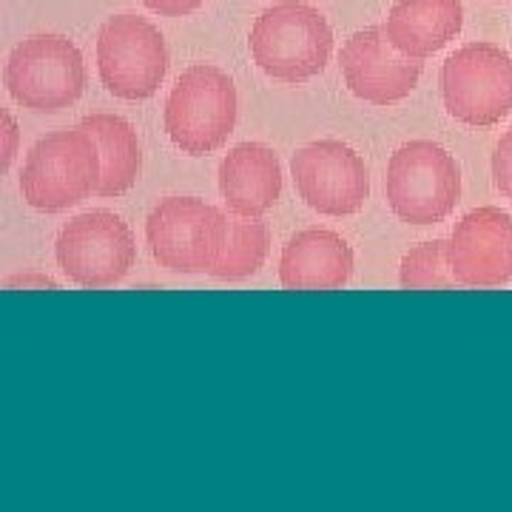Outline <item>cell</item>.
Listing matches in <instances>:
<instances>
[{
    "instance_id": "cell-19",
    "label": "cell",
    "mask_w": 512,
    "mask_h": 512,
    "mask_svg": "<svg viewBox=\"0 0 512 512\" xmlns=\"http://www.w3.org/2000/svg\"><path fill=\"white\" fill-rule=\"evenodd\" d=\"M493 180L495 188H498L507 200H512V128L501 137V143L495 146Z\"/></svg>"
},
{
    "instance_id": "cell-1",
    "label": "cell",
    "mask_w": 512,
    "mask_h": 512,
    "mask_svg": "<svg viewBox=\"0 0 512 512\" xmlns=\"http://www.w3.org/2000/svg\"><path fill=\"white\" fill-rule=\"evenodd\" d=\"M333 49L328 20L299 0H279L251 29L254 63L279 83H305L325 72Z\"/></svg>"
},
{
    "instance_id": "cell-12",
    "label": "cell",
    "mask_w": 512,
    "mask_h": 512,
    "mask_svg": "<svg viewBox=\"0 0 512 512\" xmlns=\"http://www.w3.org/2000/svg\"><path fill=\"white\" fill-rule=\"evenodd\" d=\"M450 268L464 288H498L512 282V217L484 205L461 217L450 237Z\"/></svg>"
},
{
    "instance_id": "cell-7",
    "label": "cell",
    "mask_w": 512,
    "mask_h": 512,
    "mask_svg": "<svg viewBox=\"0 0 512 512\" xmlns=\"http://www.w3.org/2000/svg\"><path fill=\"white\" fill-rule=\"evenodd\" d=\"M447 111L467 126H495L512 111V57L493 43L461 46L441 66Z\"/></svg>"
},
{
    "instance_id": "cell-4",
    "label": "cell",
    "mask_w": 512,
    "mask_h": 512,
    "mask_svg": "<svg viewBox=\"0 0 512 512\" xmlns=\"http://www.w3.org/2000/svg\"><path fill=\"white\" fill-rule=\"evenodd\" d=\"M384 194L399 220L436 225L453 214L461 197V168L450 151L430 140L404 143L387 163Z\"/></svg>"
},
{
    "instance_id": "cell-14",
    "label": "cell",
    "mask_w": 512,
    "mask_h": 512,
    "mask_svg": "<svg viewBox=\"0 0 512 512\" xmlns=\"http://www.w3.org/2000/svg\"><path fill=\"white\" fill-rule=\"evenodd\" d=\"M222 200L237 217H262L282 194V168L262 143H242L225 154L220 165Z\"/></svg>"
},
{
    "instance_id": "cell-2",
    "label": "cell",
    "mask_w": 512,
    "mask_h": 512,
    "mask_svg": "<svg viewBox=\"0 0 512 512\" xmlns=\"http://www.w3.org/2000/svg\"><path fill=\"white\" fill-rule=\"evenodd\" d=\"M100 168V148L86 128L52 131L37 140L26 157L20 174L23 200L46 214L66 211L97 194Z\"/></svg>"
},
{
    "instance_id": "cell-6",
    "label": "cell",
    "mask_w": 512,
    "mask_h": 512,
    "mask_svg": "<svg viewBox=\"0 0 512 512\" xmlns=\"http://www.w3.org/2000/svg\"><path fill=\"white\" fill-rule=\"evenodd\" d=\"M6 89L23 109L55 114L69 109L86 89L83 55L69 37L32 35L6 60Z\"/></svg>"
},
{
    "instance_id": "cell-11",
    "label": "cell",
    "mask_w": 512,
    "mask_h": 512,
    "mask_svg": "<svg viewBox=\"0 0 512 512\" xmlns=\"http://www.w3.org/2000/svg\"><path fill=\"white\" fill-rule=\"evenodd\" d=\"M339 63L350 92L373 106L399 103L419 86L421 60L402 55L379 26L350 35Z\"/></svg>"
},
{
    "instance_id": "cell-10",
    "label": "cell",
    "mask_w": 512,
    "mask_h": 512,
    "mask_svg": "<svg viewBox=\"0 0 512 512\" xmlns=\"http://www.w3.org/2000/svg\"><path fill=\"white\" fill-rule=\"evenodd\" d=\"M299 197L325 217H348L370 194L365 160L339 140H319L299 148L291 160Z\"/></svg>"
},
{
    "instance_id": "cell-18",
    "label": "cell",
    "mask_w": 512,
    "mask_h": 512,
    "mask_svg": "<svg viewBox=\"0 0 512 512\" xmlns=\"http://www.w3.org/2000/svg\"><path fill=\"white\" fill-rule=\"evenodd\" d=\"M402 288H456V276L450 268V242L447 239H433L421 242L410 254L402 259L399 271Z\"/></svg>"
},
{
    "instance_id": "cell-17",
    "label": "cell",
    "mask_w": 512,
    "mask_h": 512,
    "mask_svg": "<svg viewBox=\"0 0 512 512\" xmlns=\"http://www.w3.org/2000/svg\"><path fill=\"white\" fill-rule=\"evenodd\" d=\"M271 248V234L259 217H237L228 220V245L222 259L214 265L211 276L222 282H239L254 276Z\"/></svg>"
},
{
    "instance_id": "cell-15",
    "label": "cell",
    "mask_w": 512,
    "mask_h": 512,
    "mask_svg": "<svg viewBox=\"0 0 512 512\" xmlns=\"http://www.w3.org/2000/svg\"><path fill=\"white\" fill-rule=\"evenodd\" d=\"M464 26L461 0H399L390 9L384 32L390 43L407 57H424L441 52Z\"/></svg>"
},
{
    "instance_id": "cell-16",
    "label": "cell",
    "mask_w": 512,
    "mask_h": 512,
    "mask_svg": "<svg viewBox=\"0 0 512 512\" xmlns=\"http://www.w3.org/2000/svg\"><path fill=\"white\" fill-rule=\"evenodd\" d=\"M80 128H86L100 148L103 168H100L97 194L100 197L126 194L143 171V151H140L137 131L117 114H92L80 123Z\"/></svg>"
},
{
    "instance_id": "cell-20",
    "label": "cell",
    "mask_w": 512,
    "mask_h": 512,
    "mask_svg": "<svg viewBox=\"0 0 512 512\" xmlns=\"http://www.w3.org/2000/svg\"><path fill=\"white\" fill-rule=\"evenodd\" d=\"M143 3L163 18H183V15L197 12L205 0H143Z\"/></svg>"
},
{
    "instance_id": "cell-3",
    "label": "cell",
    "mask_w": 512,
    "mask_h": 512,
    "mask_svg": "<svg viewBox=\"0 0 512 512\" xmlns=\"http://www.w3.org/2000/svg\"><path fill=\"white\" fill-rule=\"evenodd\" d=\"M234 126H237L234 80L208 63L185 69L165 103V131L171 143L191 157H200L225 146Z\"/></svg>"
},
{
    "instance_id": "cell-9",
    "label": "cell",
    "mask_w": 512,
    "mask_h": 512,
    "mask_svg": "<svg viewBox=\"0 0 512 512\" xmlns=\"http://www.w3.org/2000/svg\"><path fill=\"white\" fill-rule=\"evenodd\" d=\"M55 256L60 271L80 288H109L134 265L137 245L126 222L111 211H89L63 225Z\"/></svg>"
},
{
    "instance_id": "cell-13",
    "label": "cell",
    "mask_w": 512,
    "mask_h": 512,
    "mask_svg": "<svg viewBox=\"0 0 512 512\" xmlns=\"http://www.w3.org/2000/svg\"><path fill=\"white\" fill-rule=\"evenodd\" d=\"M353 251L333 231L311 228L285 245L279 259V279L291 291H333L348 285Z\"/></svg>"
},
{
    "instance_id": "cell-22",
    "label": "cell",
    "mask_w": 512,
    "mask_h": 512,
    "mask_svg": "<svg viewBox=\"0 0 512 512\" xmlns=\"http://www.w3.org/2000/svg\"><path fill=\"white\" fill-rule=\"evenodd\" d=\"M3 285H6V288H49V291H57L55 279H52V276H40V274L9 276Z\"/></svg>"
},
{
    "instance_id": "cell-5",
    "label": "cell",
    "mask_w": 512,
    "mask_h": 512,
    "mask_svg": "<svg viewBox=\"0 0 512 512\" xmlns=\"http://www.w3.org/2000/svg\"><path fill=\"white\" fill-rule=\"evenodd\" d=\"M151 256L177 274H211L228 245V217L197 197H168L146 222Z\"/></svg>"
},
{
    "instance_id": "cell-21",
    "label": "cell",
    "mask_w": 512,
    "mask_h": 512,
    "mask_svg": "<svg viewBox=\"0 0 512 512\" xmlns=\"http://www.w3.org/2000/svg\"><path fill=\"white\" fill-rule=\"evenodd\" d=\"M15 148H18V126L12 111L3 109V171H9V165L15 160Z\"/></svg>"
},
{
    "instance_id": "cell-8",
    "label": "cell",
    "mask_w": 512,
    "mask_h": 512,
    "mask_svg": "<svg viewBox=\"0 0 512 512\" xmlns=\"http://www.w3.org/2000/svg\"><path fill=\"white\" fill-rule=\"evenodd\" d=\"M100 80L120 100H146L168 72V49L157 26L137 15H114L97 35Z\"/></svg>"
}]
</instances>
